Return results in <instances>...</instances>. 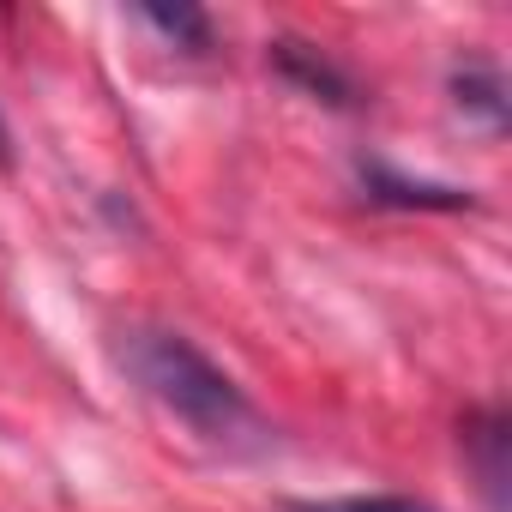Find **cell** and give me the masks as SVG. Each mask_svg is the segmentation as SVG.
<instances>
[{
	"label": "cell",
	"instance_id": "8992f818",
	"mask_svg": "<svg viewBox=\"0 0 512 512\" xmlns=\"http://www.w3.org/2000/svg\"><path fill=\"white\" fill-rule=\"evenodd\" d=\"M139 19L145 25H157L169 43H181V49H211V19L199 13V7H139Z\"/></svg>",
	"mask_w": 512,
	"mask_h": 512
},
{
	"label": "cell",
	"instance_id": "3957f363",
	"mask_svg": "<svg viewBox=\"0 0 512 512\" xmlns=\"http://www.w3.org/2000/svg\"><path fill=\"white\" fill-rule=\"evenodd\" d=\"M272 61H278V73H284V79H296L302 91L326 97L332 109H350V103H356L350 73H344V67H332L320 49H308V43H296V37H278V43H272Z\"/></svg>",
	"mask_w": 512,
	"mask_h": 512
},
{
	"label": "cell",
	"instance_id": "5b68a950",
	"mask_svg": "<svg viewBox=\"0 0 512 512\" xmlns=\"http://www.w3.org/2000/svg\"><path fill=\"white\" fill-rule=\"evenodd\" d=\"M452 97H458V109H476L488 127H506V85H500L494 67H458Z\"/></svg>",
	"mask_w": 512,
	"mask_h": 512
},
{
	"label": "cell",
	"instance_id": "ba28073f",
	"mask_svg": "<svg viewBox=\"0 0 512 512\" xmlns=\"http://www.w3.org/2000/svg\"><path fill=\"white\" fill-rule=\"evenodd\" d=\"M0 169H13V133H7V121H0Z\"/></svg>",
	"mask_w": 512,
	"mask_h": 512
},
{
	"label": "cell",
	"instance_id": "277c9868",
	"mask_svg": "<svg viewBox=\"0 0 512 512\" xmlns=\"http://www.w3.org/2000/svg\"><path fill=\"white\" fill-rule=\"evenodd\" d=\"M362 187H368V199H380V205H416V211H464V205H476L470 187L404 181V175H392L386 163H362Z\"/></svg>",
	"mask_w": 512,
	"mask_h": 512
},
{
	"label": "cell",
	"instance_id": "52a82bcc",
	"mask_svg": "<svg viewBox=\"0 0 512 512\" xmlns=\"http://www.w3.org/2000/svg\"><path fill=\"white\" fill-rule=\"evenodd\" d=\"M284 512H434L410 494H344V500H290Z\"/></svg>",
	"mask_w": 512,
	"mask_h": 512
},
{
	"label": "cell",
	"instance_id": "6da1fadb",
	"mask_svg": "<svg viewBox=\"0 0 512 512\" xmlns=\"http://www.w3.org/2000/svg\"><path fill=\"white\" fill-rule=\"evenodd\" d=\"M121 362H127V374L181 422V428H193L199 440H241V434H253L260 422H253V404H247V392L193 344V338H181V332H163V326H133V332H121Z\"/></svg>",
	"mask_w": 512,
	"mask_h": 512
},
{
	"label": "cell",
	"instance_id": "7a4b0ae2",
	"mask_svg": "<svg viewBox=\"0 0 512 512\" xmlns=\"http://www.w3.org/2000/svg\"><path fill=\"white\" fill-rule=\"evenodd\" d=\"M464 458L476 464V482L488 494V512H506V410L464 416Z\"/></svg>",
	"mask_w": 512,
	"mask_h": 512
}]
</instances>
